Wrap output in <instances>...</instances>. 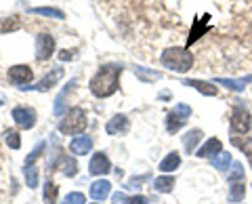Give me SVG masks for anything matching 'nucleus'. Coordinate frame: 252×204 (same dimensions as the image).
Returning a JSON list of instances; mask_svg holds the SVG:
<instances>
[{
  "label": "nucleus",
  "instance_id": "4",
  "mask_svg": "<svg viewBox=\"0 0 252 204\" xmlns=\"http://www.w3.org/2000/svg\"><path fill=\"white\" fill-rule=\"evenodd\" d=\"M189 116H191V107H189L187 103H177V107L170 109L168 116H166V131L170 133V135L179 133L187 124Z\"/></svg>",
  "mask_w": 252,
  "mask_h": 204
},
{
  "label": "nucleus",
  "instance_id": "3",
  "mask_svg": "<svg viewBox=\"0 0 252 204\" xmlns=\"http://www.w3.org/2000/svg\"><path fill=\"white\" fill-rule=\"evenodd\" d=\"M86 127H89V120H86V114L82 107H72L59 122V131L63 135H78Z\"/></svg>",
  "mask_w": 252,
  "mask_h": 204
},
{
  "label": "nucleus",
  "instance_id": "15",
  "mask_svg": "<svg viewBox=\"0 0 252 204\" xmlns=\"http://www.w3.org/2000/svg\"><path fill=\"white\" fill-rule=\"evenodd\" d=\"M109 181H105V179H101V181H94L91 185V198L93 200H103L109 196Z\"/></svg>",
  "mask_w": 252,
  "mask_h": 204
},
{
  "label": "nucleus",
  "instance_id": "22",
  "mask_svg": "<svg viewBox=\"0 0 252 204\" xmlns=\"http://www.w3.org/2000/svg\"><path fill=\"white\" fill-rule=\"evenodd\" d=\"M244 194H246V187H244V181H235L229 187V202H242Z\"/></svg>",
  "mask_w": 252,
  "mask_h": 204
},
{
  "label": "nucleus",
  "instance_id": "19",
  "mask_svg": "<svg viewBox=\"0 0 252 204\" xmlns=\"http://www.w3.org/2000/svg\"><path fill=\"white\" fill-rule=\"evenodd\" d=\"M32 15H42V17H51V19H63L65 13L59 11V9H53V6H34L30 9Z\"/></svg>",
  "mask_w": 252,
  "mask_h": 204
},
{
  "label": "nucleus",
  "instance_id": "23",
  "mask_svg": "<svg viewBox=\"0 0 252 204\" xmlns=\"http://www.w3.org/2000/svg\"><path fill=\"white\" fill-rule=\"evenodd\" d=\"M57 196H59V187L53 181L44 183V202L46 204H57Z\"/></svg>",
  "mask_w": 252,
  "mask_h": 204
},
{
  "label": "nucleus",
  "instance_id": "33",
  "mask_svg": "<svg viewBox=\"0 0 252 204\" xmlns=\"http://www.w3.org/2000/svg\"><path fill=\"white\" fill-rule=\"evenodd\" d=\"M149 179V175H139V177H132L128 181V190H139V185H143Z\"/></svg>",
  "mask_w": 252,
  "mask_h": 204
},
{
  "label": "nucleus",
  "instance_id": "7",
  "mask_svg": "<svg viewBox=\"0 0 252 204\" xmlns=\"http://www.w3.org/2000/svg\"><path fill=\"white\" fill-rule=\"evenodd\" d=\"M6 76H9V80L15 86L26 89V84L32 82V78H34V72H32L30 66H13V68H9V74Z\"/></svg>",
  "mask_w": 252,
  "mask_h": 204
},
{
  "label": "nucleus",
  "instance_id": "9",
  "mask_svg": "<svg viewBox=\"0 0 252 204\" xmlns=\"http://www.w3.org/2000/svg\"><path fill=\"white\" fill-rule=\"evenodd\" d=\"M89 170H91V175H107V172L112 170L109 158L103 152H97L93 156V160L89 162Z\"/></svg>",
  "mask_w": 252,
  "mask_h": 204
},
{
  "label": "nucleus",
  "instance_id": "35",
  "mask_svg": "<svg viewBox=\"0 0 252 204\" xmlns=\"http://www.w3.org/2000/svg\"><path fill=\"white\" fill-rule=\"evenodd\" d=\"M59 59H63V61L74 59V51H61V53H59Z\"/></svg>",
  "mask_w": 252,
  "mask_h": 204
},
{
  "label": "nucleus",
  "instance_id": "18",
  "mask_svg": "<svg viewBox=\"0 0 252 204\" xmlns=\"http://www.w3.org/2000/svg\"><path fill=\"white\" fill-rule=\"evenodd\" d=\"M59 170H63V175L65 177H74L78 172V164L72 156H61L59 158Z\"/></svg>",
  "mask_w": 252,
  "mask_h": 204
},
{
  "label": "nucleus",
  "instance_id": "27",
  "mask_svg": "<svg viewBox=\"0 0 252 204\" xmlns=\"http://www.w3.org/2000/svg\"><path fill=\"white\" fill-rule=\"evenodd\" d=\"M26 183H28V187H32V190H36L38 187V169L26 167Z\"/></svg>",
  "mask_w": 252,
  "mask_h": 204
},
{
  "label": "nucleus",
  "instance_id": "11",
  "mask_svg": "<svg viewBox=\"0 0 252 204\" xmlns=\"http://www.w3.org/2000/svg\"><path fill=\"white\" fill-rule=\"evenodd\" d=\"M105 131L109 135H124V133L128 131V118H126L124 114H116L114 118L105 124Z\"/></svg>",
  "mask_w": 252,
  "mask_h": 204
},
{
  "label": "nucleus",
  "instance_id": "1",
  "mask_svg": "<svg viewBox=\"0 0 252 204\" xmlns=\"http://www.w3.org/2000/svg\"><path fill=\"white\" fill-rule=\"evenodd\" d=\"M122 68L118 64H107L103 68H99V72L93 76L91 80V93L99 99H105L109 95H114L118 91V80H120Z\"/></svg>",
  "mask_w": 252,
  "mask_h": 204
},
{
  "label": "nucleus",
  "instance_id": "10",
  "mask_svg": "<svg viewBox=\"0 0 252 204\" xmlns=\"http://www.w3.org/2000/svg\"><path fill=\"white\" fill-rule=\"evenodd\" d=\"M220 152H223V143H220L217 137H210L206 143L195 152V156H198V158H215V156L220 154Z\"/></svg>",
  "mask_w": 252,
  "mask_h": 204
},
{
  "label": "nucleus",
  "instance_id": "17",
  "mask_svg": "<svg viewBox=\"0 0 252 204\" xmlns=\"http://www.w3.org/2000/svg\"><path fill=\"white\" fill-rule=\"evenodd\" d=\"M215 82L217 84H223V86H227V89H231V91H244V89H246V84L252 82V76H246V78H242V80H231V78H217Z\"/></svg>",
  "mask_w": 252,
  "mask_h": 204
},
{
  "label": "nucleus",
  "instance_id": "32",
  "mask_svg": "<svg viewBox=\"0 0 252 204\" xmlns=\"http://www.w3.org/2000/svg\"><path fill=\"white\" fill-rule=\"evenodd\" d=\"M15 30H19V21L11 17V19H4L2 21V26H0V32L6 34V32H15Z\"/></svg>",
  "mask_w": 252,
  "mask_h": 204
},
{
  "label": "nucleus",
  "instance_id": "36",
  "mask_svg": "<svg viewBox=\"0 0 252 204\" xmlns=\"http://www.w3.org/2000/svg\"><path fill=\"white\" fill-rule=\"evenodd\" d=\"M124 200H126V196H124V194H120V192L114 194V198H112V202H114V204H122Z\"/></svg>",
  "mask_w": 252,
  "mask_h": 204
},
{
  "label": "nucleus",
  "instance_id": "26",
  "mask_svg": "<svg viewBox=\"0 0 252 204\" xmlns=\"http://www.w3.org/2000/svg\"><path fill=\"white\" fill-rule=\"evenodd\" d=\"M227 181H229V183L244 181V167H242L240 162H233V164H231V172L227 175Z\"/></svg>",
  "mask_w": 252,
  "mask_h": 204
},
{
  "label": "nucleus",
  "instance_id": "12",
  "mask_svg": "<svg viewBox=\"0 0 252 204\" xmlns=\"http://www.w3.org/2000/svg\"><path fill=\"white\" fill-rule=\"evenodd\" d=\"M61 76H63V69H61L59 66H57V68H53L51 72L46 74V76L42 78V80L34 86V89H36V91H40V93H42V91H49V89H53V86L57 84V80H59Z\"/></svg>",
  "mask_w": 252,
  "mask_h": 204
},
{
  "label": "nucleus",
  "instance_id": "34",
  "mask_svg": "<svg viewBox=\"0 0 252 204\" xmlns=\"http://www.w3.org/2000/svg\"><path fill=\"white\" fill-rule=\"evenodd\" d=\"M149 200L145 198V196H132V198H126L124 204H147Z\"/></svg>",
  "mask_w": 252,
  "mask_h": 204
},
{
  "label": "nucleus",
  "instance_id": "29",
  "mask_svg": "<svg viewBox=\"0 0 252 204\" xmlns=\"http://www.w3.org/2000/svg\"><path fill=\"white\" fill-rule=\"evenodd\" d=\"M231 143L233 145H238L240 147V150H244V152H246L248 154V158H250V162H252V141H246V139H238V137H233L231 139Z\"/></svg>",
  "mask_w": 252,
  "mask_h": 204
},
{
  "label": "nucleus",
  "instance_id": "24",
  "mask_svg": "<svg viewBox=\"0 0 252 204\" xmlns=\"http://www.w3.org/2000/svg\"><path fill=\"white\" fill-rule=\"evenodd\" d=\"M212 162V167H215L217 170H227V167L231 164V154H225V152H220V154H217L215 158L210 160Z\"/></svg>",
  "mask_w": 252,
  "mask_h": 204
},
{
  "label": "nucleus",
  "instance_id": "8",
  "mask_svg": "<svg viewBox=\"0 0 252 204\" xmlns=\"http://www.w3.org/2000/svg\"><path fill=\"white\" fill-rule=\"evenodd\" d=\"M13 120L17 122V127H19V129L30 131V129H34V124H36V112H34L32 107H23V105H19V107H15V109H13Z\"/></svg>",
  "mask_w": 252,
  "mask_h": 204
},
{
  "label": "nucleus",
  "instance_id": "25",
  "mask_svg": "<svg viewBox=\"0 0 252 204\" xmlns=\"http://www.w3.org/2000/svg\"><path fill=\"white\" fill-rule=\"evenodd\" d=\"M4 143L11 147V150H19L21 147V139H19V133L13 131V129H6L4 131Z\"/></svg>",
  "mask_w": 252,
  "mask_h": 204
},
{
  "label": "nucleus",
  "instance_id": "13",
  "mask_svg": "<svg viewBox=\"0 0 252 204\" xmlns=\"http://www.w3.org/2000/svg\"><path fill=\"white\" fill-rule=\"evenodd\" d=\"M185 86H191V89L200 91L202 95H208V97H215L219 95V89L212 82H204V80H191V78H187V80H183Z\"/></svg>",
  "mask_w": 252,
  "mask_h": 204
},
{
  "label": "nucleus",
  "instance_id": "16",
  "mask_svg": "<svg viewBox=\"0 0 252 204\" xmlns=\"http://www.w3.org/2000/svg\"><path fill=\"white\" fill-rule=\"evenodd\" d=\"M202 141V131H189L187 135L183 137V147H185V152L187 154H193V150L198 147V143Z\"/></svg>",
  "mask_w": 252,
  "mask_h": 204
},
{
  "label": "nucleus",
  "instance_id": "5",
  "mask_svg": "<svg viewBox=\"0 0 252 204\" xmlns=\"http://www.w3.org/2000/svg\"><path fill=\"white\" fill-rule=\"evenodd\" d=\"M252 127V118H250V112L242 105H235L233 107V114H231V133H240V135H246Z\"/></svg>",
  "mask_w": 252,
  "mask_h": 204
},
{
  "label": "nucleus",
  "instance_id": "30",
  "mask_svg": "<svg viewBox=\"0 0 252 204\" xmlns=\"http://www.w3.org/2000/svg\"><path fill=\"white\" fill-rule=\"evenodd\" d=\"M84 194H80V192H72V194H67L65 198L61 200V204H84Z\"/></svg>",
  "mask_w": 252,
  "mask_h": 204
},
{
  "label": "nucleus",
  "instance_id": "20",
  "mask_svg": "<svg viewBox=\"0 0 252 204\" xmlns=\"http://www.w3.org/2000/svg\"><path fill=\"white\" fill-rule=\"evenodd\" d=\"M154 187L160 194H168L172 187H175V177L172 175H162V177H158L156 181H154Z\"/></svg>",
  "mask_w": 252,
  "mask_h": 204
},
{
  "label": "nucleus",
  "instance_id": "6",
  "mask_svg": "<svg viewBox=\"0 0 252 204\" xmlns=\"http://www.w3.org/2000/svg\"><path fill=\"white\" fill-rule=\"evenodd\" d=\"M55 53V38L51 34H38L36 38V59L46 61L51 59Z\"/></svg>",
  "mask_w": 252,
  "mask_h": 204
},
{
  "label": "nucleus",
  "instance_id": "31",
  "mask_svg": "<svg viewBox=\"0 0 252 204\" xmlns=\"http://www.w3.org/2000/svg\"><path fill=\"white\" fill-rule=\"evenodd\" d=\"M135 74L139 78H143V80H156V78H160L158 72H149L147 68H139V66H135Z\"/></svg>",
  "mask_w": 252,
  "mask_h": 204
},
{
  "label": "nucleus",
  "instance_id": "2",
  "mask_svg": "<svg viewBox=\"0 0 252 204\" xmlns=\"http://www.w3.org/2000/svg\"><path fill=\"white\" fill-rule=\"evenodd\" d=\"M160 61L164 68L172 69V72H187L193 66V55L187 53L185 49H179V46H170L162 53Z\"/></svg>",
  "mask_w": 252,
  "mask_h": 204
},
{
  "label": "nucleus",
  "instance_id": "21",
  "mask_svg": "<svg viewBox=\"0 0 252 204\" xmlns=\"http://www.w3.org/2000/svg\"><path fill=\"white\" fill-rule=\"evenodd\" d=\"M179 164H181V156L177 154V152H170L166 158H164L162 162H160V170H164V172H170V170H177L179 169Z\"/></svg>",
  "mask_w": 252,
  "mask_h": 204
},
{
  "label": "nucleus",
  "instance_id": "14",
  "mask_svg": "<svg viewBox=\"0 0 252 204\" xmlns=\"http://www.w3.org/2000/svg\"><path fill=\"white\" fill-rule=\"evenodd\" d=\"M69 150H72L76 156H84L93 150V139L91 137H76L72 143H69Z\"/></svg>",
  "mask_w": 252,
  "mask_h": 204
},
{
  "label": "nucleus",
  "instance_id": "28",
  "mask_svg": "<svg viewBox=\"0 0 252 204\" xmlns=\"http://www.w3.org/2000/svg\"><path fill=\"white\" fill-rule=\"evenodd\" d=\"M42 152H44V143H38V145L34 147V150H32V154L26 158V167H32V164H34V162L42 156Z\"/></svg>",
  "mask_w": 252,
  "mask_h": 204
}]
</instances>
